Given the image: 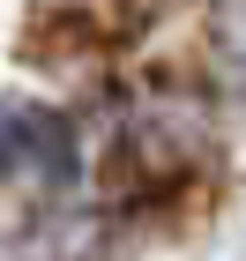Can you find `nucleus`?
<instances>
[{
  "instance_id": "nucleus-1",
  "label": "nucleus",
  "mask_w": 246,
  "mask_h": 261,
  "mask_svg": "<svg viewBox=\"0 0 246 261\" xmlns=\"http://www.w3.org/2000/svg\"><path fill=\"white\" fill-rule=\"evenodd\" d=\"M52 172V179H67V164H75V142H67V127L52 120V112H38V105H0V179H22V172Z\"/></svg>"
}]
</instances>
